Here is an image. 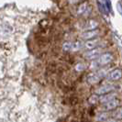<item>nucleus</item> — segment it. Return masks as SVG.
I'll list each match as a JSON object with an SVG mask.
<instances>
[{"instance_id": "13", "label": "nucleus", "mask_w": 122, "mask_h": 122, "mask_svg": "<svg viewBox=\"0 0 122 122\" xmlns=\"http://www.w3.org/2000/svg\"><path fill=\"white\" fill-rule=\"evenodd\" d=\"M108 116H109L108 113L101 111V112H99L98 114H97L95 116V119H96L97 122H106L108 119Z\"/></svg>"}, {"instance_id": "1", "label": "nucleus", "mask_w": 122, "mask_h": 122, "mask_svg": "<svg viewBox=\"0 0 122 122\" xmlns=\"http://www.w3.org/2000/svg\"><path fill=\"white\" fill-rule=\"evenodd\" d=\"M113 54H111L110 52H106V53H102L98 57L96 61H93L91 63V68H98L100 66H105L107 65L113 61Z\"/></svg>"}, {"instance_id": "14", "label": "nucleus", "mask_w": 122, "mask_h": 122, "mask_svg": "<svg viewBox=\"0 0 122 122\" xmlns=\"http://www.w3.org/2000/svg\"><path fill=\"white\" fill-rule=\"evenodd\" d=\"M57 69H58V65L56 62H54V61L49 62V64L46 67V74L49 75V74H52V73H56Z\"/></svg>"}, {"instance_id": "3", "label": "nucleus", "mask_w": 122, "mask_h": 122, "mask_svg": "<svg viewBox=\"0 0 122 122\" xmlns=\"http://www.w3.org/2000/svg\"><path fill=\"white\" fill-rule=\"evenodd\" d=\"M115 89V87L113 85H105V86H99L98 88H97L96 90V94L97 96H105L107 94H109V93H112V91Z\"/></svg>"}, {"instance_id": "4", "label": "nucleus", "mask_w": 122, "mask_h": 122, "mask_svg": "<svg viewBox=\"0 0 122 122\" xmlns=\"http://www.w3.org/2000/svg\"><path fill=\"white\" fill-rule=\"evenodd\" d=\"M102 54V50L101 49H93L90 51H87L85 53V57L87 60H91V61H96L100 55Z\"/></svg>"}, {"instance_id": "10", "label": "nucleus", "mask_w": 122, "mask_h": 122, "mask_svg": "<svg viewBox=\"0 0 122 122\" xmlns=\"http://www.w3.org/2000/svg\"><path fill=\"white\" fill-rule=\"evenodd\" d=\"M110 116L114 120H122V107H118L110 112Z\"/></svg>"}, {"instance_id": "2", "label": "nucleus", "mask_w": 122, "mask_h": 122, "mask_svg": "<svg viewBox=\"0 0 122 122\" xmlns=\"http://www.w3.org/2000/svg\"><path fill=\"white\" fill-rule=\"evenodd\" d=\"M120 100L118 98H115L113 100H110L108 102L105 103V104H102L101 106V111L103 112H107V111H112V110L116 109L117 107H118L120 106Z\"/></svg>"}, {"instance_id": "12", "label": "nucleus", "mask_w": 122, "mask_h": 122, "mask_svg": "<svg viewBox=\"0 0 122 122\" xmlns=\"http://www.w3.org/2000/svg\"><path fill=\"white\" fill-rule=\"evenodd\" d=\"M98 43H99V40H98V39H96V40L94 39V40H91V41H87L85 43V48H86V50H88V51L96 49L97 46L98 45Z\"/></svg>"}, {"instance_id": "7", "label": "nucleus", "mask_w": 122, "mask_h": 122, "mask_svg": "<svg viewBox=\"0 0 122 122\" xmlns=\"http://www.w3.org/2000/svg\"><path fill=\"white\" fill-rule=\"evenodd\" d=\"M122 77V70L119 68H116L110 71L107 74V78L111 81H117Z\"/></svg>"}, {"instance_id": "11", "label": "nucleus", "mask_w": 122, "mask_h": 122, "mask_svg": "<svg viewBox=\"0 0 122 122\" xmlns=\"http://www.w3.org/2000/svg\"><path fill=\"white\" fill-rule=\"evenodd\" d=\"M90 10H91L90 6H87L86 5V2H85V3H82V5L78 6V7H77V14L81 15V16L88 15L87 13L90 12Z\"/></svg>"}, {"instance_id": "15", "label": "nucleus", "mask_w": 122, "mask_h": 122, "mask_svg": "<svg viewBox=\"0 0 122 122\" xmlns=\"http://www.w3.org/2000/svg\"><path fill=\"white\" fill-rule=\"evenodd\" d=\"M78 98L76 97H73V96H70V97H67L66 98L63 99V104L65 105H69V106H75V105L78 104Z\"/></svg>"}, {"instance_id": "20", "label": "nucleus", "mask_w": 122, "mask_h": 122, "mask_svg": "<svg viewBox=\"0 0 122 122\" xmlns=\"http://www.w3.org/2000/svg\"><path fill=\"white\" fill-rule=\"evenodd\" d=\"M106 122H117V120H114V119H112V118H110V119H107Z\"/></svg>"}, {"instance_id": "19", "label": "nucleus", "mask_w": 122, "mask_h": 122, "mask_svg": "<svg viewBox=\"0 0 122 122\" xmlns=\"http://www.w3.org/2000/svg\"><path fill=\"white\" fill-rule=\"evenodd\" d=\"M98 99H99L98 96H97V95H92L91 97L88 98V102L91 105H96L98 103Z\"/></svg>"}, {"instance_id": "18", "label": "nucleus", "mask_w": 122, "mask_h": 122, "mask_svg": "<svg viewBox=\"0 0 122 122\" xmlns=\"http://www.w3.org/2000/svg\"><path fill=\"white\" fill-rule=\"evenodd\" d=\"M86 66L85 63L79 62V63H77V64L75 65V71L78 72V73H81V72H84V71L86 70Z\"/></svg>"}, {"instance_id": "9", "label": "nucleus", "mask_w": 122, "mask_h": 122, "mask_svg": "<svg viewBox=\"0 0 122 122\" xmlns=\"http://www.w3.org/2000/svg\"><path fill=\"white\" fill-rule=\"evenodd\" d=\"M117 98V94L116 93H109V94H107L105 96H101L99 97L98 99V103H101V104H105L107 102H108L110 100H113Z\"/></svg>"}, {"instance_id": "16", "label": "nucleus", "mask_w": 122, "mask_h": 122, "mask_svg": "<svg viewBox=\"0 0 122 122\" xmlns=\"http://www.w3.org/2000/svg\"><path fill=\"white\" fill-rule=\"evenodd\" d=\"M62 51H65V52H68V51H72V48H73V42L71 41H65V42L62 44Z\"/></svg>"}, {"instance_id": "8", "label": "nucleus", "mask_w": 122, "mask_h": 122, "mask_svg": "<svg viewBox=\"0 0 122 122\" xmlns=\"http://www.w3.org/2000/svg\"><path fill=\"white\" fill-rule=\"evenodd\" d=\"M99 34V30H90V31H85L84 33H82L81 35V38L83 40H86V41H91V40H94L96 37L98 36Z\"/></svg>"}, {"instance_id": "6", "label": "nucleus", "mask_w": 122, "mask_h": 122, "mask_svg": "<svg viewBox=\"0 0 122 122\" xmlns=\"http://www.w3.org/2000/svg\"><path fill=\"white\" fill-rule=\"evenodd\" d=\"M102 79V76L99 74L98 72H96V73H92L90 74L87 75L86 77V81L89 85H97V83L100 82V80Z\"/></svg>"}, {"instance_id": "17", "label": "nucleus", "mask_w": 122, "mask_h": 122, "mask_svg": "<svg viewBox=\"0 0 122 122\" xmlns=\"http://www.w3.org/2000/svg\"><path fill=\"white\" fill-rule=\"evenodd\" d=\"M83 47H84V44H82L80 41H75V42H73L72 51H80Z\"/></svg>"}, {"instance_id": "5", "label": "nucleus", "mask_w": 122, "mask_h": 122, "mask_svg": "<svg viewBox=\"0 0 122 122\" xmlns=\"http://www.w3.org/2000/svg\"><path fill=\"white\" fill-rule=\"evenodd\" d=\"M98 22L95 19H88L85 21V23L83 24L82 29L85 30L86 31H90V30H97L98 28Z\"/></svg>"}]
</instances>
